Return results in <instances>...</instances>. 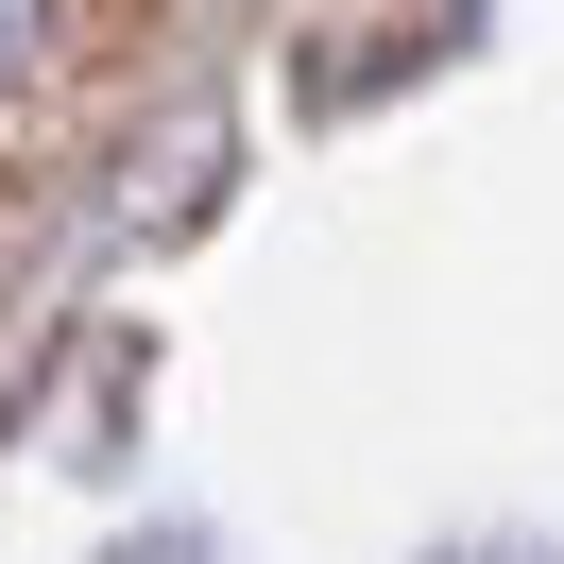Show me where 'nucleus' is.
I'll return each mask as SVG.
<instances>
[{
	"label": "nucleus",
	"mask_w": 564,
	"mask_h": 564,
	"mask_svg": "<svg viewBox=\"0 0 564 564\" xmlns=\"http://www.w3.org/2000/svg\"><path fill=\"white\" fill-rule=\"evenodd\" d=\"M18 52H35V0H0V69H18Z\"/></svg>",
	"instance_id": "1"
},
{
	"label": "nucleus",
	"mask_w": 564,
	"mask_h": 564,
	"mask_svg": "<svg viewBox=\"0 0 564 564\" xmlns=\"http://www.w3.org/2000/svg\"><path fill=\"white\" fill-rule=\"evenodd\" d=\"M462 564H496V547H462Z\"/></svg>",
	"instance_id": "2"
}]
</instances>
